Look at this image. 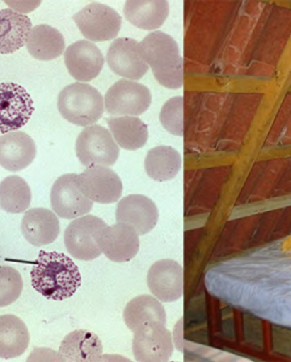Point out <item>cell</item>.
Masks as SVG:
<instances>
[{"label": "cell", "instance_id": "6da1fadb", "mask_svg": "<svg viewBox=\"0 0 291 362\" xmlns=\"http://www.w3.org/2000/svg\"><path fill=\"white\" fill-rule=\"evenodd\" d=\"M31 283L46 299L64 301L78 291L82 277L78 266L67 255L40 251L32 267Z\"/></svg>", "mask_w": 291, "mask_h": 362}, {"label": "cell", "instance_id": "7a4b0ae2", "mask_svg": "<svg viewBox=\"0 0 291 362\" xmlns=\"http://www.w3.org/2000/svg\"><path fill=\"white\" fill-rule=\"evenodd\" d=\"M144 61L156 81L166 89L183 86V59L173 37L161 31L152 32L140 42Z\"/></svg>", "mask_w": 291, "mask_h": 362}, {"label": "cell", "instance_id": "3957f363", "mask_svg": "<svg viewBox=\"0 0 291 362\" xmlns=\"http://www.w3.org/2000/svg\"><path fill=\"white\" fill-rule=\"evenodd\" d=\"M57 108L65 121L76 127H87L97 123L104 115V97L95 86L75 82L59 93Z\"/></svg>", "mask_w": 291, "mask_h": 362}, {"label": "cell", "instance_id": "277c9868", "mask_svg": "<svg viewBox=\"0 0 291 362\" xmlns=\"http://www.w3.org/2000/svg\"><path fill=\"white\" fill-rule=\"evenodd\" d=\"M75 153L81 165L86 167H112L120 156V147L110 129L93 124L84 127L75 142Z\"/></svg>", "mask_w": 291, "mask_h": 362}, {"label": "cell", "instance_id": "5b68a950", "mask_svg": "<svg viewBox=\"0 0 291 362\" xmlns=\"http://www.w3.org/2000/svg\"><path fill=\"white\" fill-rule=\"evenodd\" d=\"M107 224L97 216L84 215L73 219L64 233V245L73 258L91 262L103 255L99 238Z\"/></svg>", "mask_w": 291, "mask_h": 362}, {"label": "cell", "instance_id": "8992f818", "mask_svg": "<svg viewBox=\"0 0 291 362\" xmlns=\"http://www.w3.org/2000/svg\"><path fill=\"white\" fill-rule=\"evenodd\" d=\"M152 100L153 97L147 86L136 81L123 78L107 90L104 97L105 110L112 117H138L147 112Z\"/></svg>", "mask_w": 291, "mask_h": 362}, {"label": "cell", "instance_id": "52a82bcc", "mask_svg": "<svg viewBox=\"0 0 291 362\" xmlns=\"http://www.w3.org/2000/svg\"><path fill=\"white\" fill-rule=\"evenodd\" d=\"M81 33L90 42L110 41L121 30V15L105 4L91 3L73 15Z\"/></svg>", "mask_w": 291, "mask_h": 362}, {"label": "cell", "instance_id": "ba28073f", "mask_svg": "<svg viewBox=\"0 0 291 362\" xmlns=\"http://www.w3.org/2000/svg\"><path fill=\"white\" fill-rule=\"evenodd\" d=\"M172 333L165 324L146 322L133 332L132 352L140 362H165L173 354Z\"/></svg>", "mask_w": 291, "mask_h": 362}, {"label": "cell", "instance_id": "9c48e42d", "mask_svg": "<svg viewBox=\"0 0 291 362\" xmlns=\"http://www.w3.org/2000/svg\"><path fill=\"white\" fill-rule=\"evenodd\" d=\"M35 105L31 95L20 84L0 83V133L20 131L29 123Z\"/></svg>", "mask_w": 291, "mask_h": 362}, {"label": "cell", "instance_id": "30bf717a", "mask_svg": "<svg viewBox=\"0 0 291 362\" xmlns=\"http://www.w3.org/2000/svg\"><path fill=\"white\" fill-rule=\"evenodd\" d=\"M52 209L59 218H79L93 210V202L78 187V174H64L54 182L50 190Z\"/></svg>", "mask_w": 291, "mask_h": 362}, {"label": "cell", "instance_id": "8fae6325", "mask_svg": "<svg viewBox=\"0 0 291 362\" xmlns=\"http://www.w3.org/2000/svg\"><path fill=\"white\" fill-rule=\"evenodd\" d=\"M78 187L89 200L101 204H115L123 193L121 177L110 167H87L78 174Z\"/></svg>", "mask_w": 291, "mask_h": 362}, {"label": "cell", "instance_id": "7c38bea8", "mask_svg": "<svg viewBox=\"0 0 291 362\" xmlns=\"http://www.w3.org/2000/svg\"><path fill=\"white\" fill-rule=\"evenodd\" d=\"M106 62L113 73L125 80H140L149 69L140 42L131 37H118L113 41L107 52Z\"/></svg>", "mask_w": 291, "mask_h": 362}, {"label": "cell", "instance_id": "4fadbf2b", "mask_svg": "<svg viewBox=\"0 0 291 362\" xmlns=\"http://www.w3.org/2000/svg\"><path fill=\"white\" fill-rule=\"evenodd\" d=\"M147 285L152 296L164 303L181 299L185 288V274L179 262L172 259H161L150 267Z\"/></svg>", "mask_w": 291, "mask_h": 362}, {"label": "cell", "instance_id": "5bb4252c", "mask_svg": "<svg viewBox=\"0 0 291 362\" xmlns=\"http://www.w3.org/2000/svg\"><path fill=\"white\" fill-rule=\"evenodd\" d=\"M64 63L74 80L81 83H87L101 74L105 58L95 43L79 40L65 49Z\"/></svg>", "mask_w": 291, "mask_h": 362}, {"label": "cell", "instance_id": "9a60e30c", "mask_svg": "<svg viewBox=\"0 0 291 362\" xmlns=\"http://www.w3.org/2000/svg\"><path fill=\"white\" fill-rule=\"evenodd\" d=\"M116 223H123L144 235L155 228L159 218L155 202L142 194H130L120 199L116 206Z\"/></svg>", "mask_w": 291, "mask_h": 362}, {"label": "cell", "instance_id": "2e32d148", "mask_svg": "<svg viewBox=\"0 0 291 362\" xmlns=\"http://www.w3.org/2000/svg\"><path fill=\"white\" fill-rule=\"evenodd\" d=\"M139 236L135 228L123 223L107 225L99 238L101 252L113 262H130L140 249Z\"/></svg>", "mask_w": 291, "mask_h": 362}, {"label": "cell", "instance_id": "e0dca14e", "mask_svg": "<svg viewBox=\"0 0 291 362\" xmlns=\"http://www.w3.org/2000/svg\"><path fill=\"white\" fill-rule=\"evenodd\" d=\"M37 157V144L28 133L13 131L0 136V166L8 172L25 170Z\"/></svg>", "mask_w": 291, "mask_h": 362}, {"label": "cell", "instance_id": "ac0fdd59", "mask_svg": "<svg viewBox=\"0 0 291 362\" xmlns=\"http://www.w3.org/2000/svg\"><path fill=\"white\" fill-rule=\"evenodd\" d=\"M21 232L30 245L45 247L57 240L61 232L59 218L46 208L28 209L21 221Z\"/></svg>", "mask_w": 291, "mask_h": 362}, {"label": "cell", "instance_id": "d6986e66", "mask_svg": "<svg viewBox=\"0 0 291 362\" xmlns=\"http://www.w3.org/2000/svg\"><path fill=\"white\" fill-rule=\"evenodd\" d=\"M57 354L59 361H101L103 343L97 334L86 329H76L64 337Z\"/></svg>", "mask_w": 291, "mask_h": 362}, {"label": "cell", "instance_id": "ffe728a7", "mask_svg": "<svg viewBox=\"0 0 291 362\" xmlns=\"http://www.w3.org/2000/svg\"><path fill=\"white\" fill-rule=\"evenodd\" d=\"M31 20L13 9H0V55H11L25 46Z\"/></svg>", "mask_w": 291, "mask_h": 362}, {"label": "cell", "instance_id": "44dd1931", "mask_svg": "<svg viewBox=\"0 0 291 362\" xmlns=\"http://www.w3.org/2000/svg\"><path fill=\"white\" fill-rule=\"evenodd\" d=\"M26 49L37 61H54L67 49L63 35L48 24L32 26L25 43Z\"/></svg>", "mask_w": 291, "mask_h": 362}, {"label": "cell", "instance_id": "7402d4cb", "mask_svg": "<svg viewBox=\"0 0 291 362\" xmlns=\"http://www.w3.org/2000/svg\"><path fill=\"white\" fill-rule=\"evenodd\" d=\"M170 14L166 0H127L124 16L139 29L153 31L164 24Z\"/></svg>", "mask_w": 291, "mask_h": 362}, {"label": "cell", "instance_id": "603a6c76", "mask_svg": "<svg viewBox=\"0 0 291 362\" xmlns=\"http://www.w3.org/2000/svg\"><path fill=\"white\" fill-rule=\"evenodd\" d=\"M30 344V332L15 315L0 316V358L14 359L24 354Z\"/></svg>", "mask_w": 291, "mask_h": 362}, {"label": "cell", "instance_id": "cb8c5ba5", "mask_svg": "<svg viewBox=\"0 0 291 362\" xmlns=\"http://www.w3.org/2000/svg\"><path fill=\"white\" fill-rule=\"evenodd\" d=\"M123 320L129 331L136 332L146 322H159L166 325V311L159 300L149 294L133 298L124 308Z\"/></svg>", "mask_w": 291, "mask_h": 362}, {"label": "cell", "instance_id": "d4e9b609", "mask_svg": "<svg viewBox=\"0 0 291 362\" xmlns=\"http://www.w3.org/2000/svg\"><path fill=\"white\" fill-rule=\"evenodd\" d=\"M108 129L118 147L124 150L142 149L148 141V127L135 116L110 117L107 121Z\"/></svg>", "mask_w": 291, "mask_h": 362}, {"label": "cell", "instance_id": "484cf974", "mask_svg": "<svg viewBox=\"0 0 291 362\" xmlns=\"http://www.w3.org/2000/svg\"><path fill=\"white\" fill-rule=\"evenodd\" d=\"M181 167V155L178 150L169 146H159L150 149L144 159V170L156 182L173 180L179 174Z\"/></svg>", "mask_w": 291, "mask_h": 362}, {"label": "cell", "instance_id": "4316f807", "mask_svg": "<svg viewBox=\"0 0 291 362\" xmlns=\"http://www.w3.org/2000/svg\"><path fill=\"white\" fill-rule=\"evenodd\" d=\"M31 200V187L23 177L11 175L0 182V208L6 213H25Z\"/></svg>", "mask_w": 291, "mask_h": 362}, {"label": "cell", "instance_id": "83f0119b", "mask_svg": "<svg viewBox=\"0 0 291 362\" xmlns=\"http://www.w3.org/2000/svg\"><path fill=\"white\" fill-rule=\"evenodd\" d=\"M23 291V279L16 268L0 266V308L18 301Z\"/></svg>", "mask_w": 291, "mask_h": 362}, {"label": "cell", "instance_id": "f1b7e54d", "mask_svg": "<svg viewBox=\"0 0 291 362\" xmlns=\"http://www.w3.org/2000/svg\"><path fill=\"white\" fill-rule=\"evenodd\" d=\"M183 97H173L161 107L159 121L165 131L176 136H183L185 133V117H183Z\"/></svg>", "mask_w": 291, "mask_h": 362}, {"label": "cell", "instance_id": "f546056e", "mask_svg": "<svg viewBox=\"0 0 291 362\" xmlns=\"http://www.w3.org/2000/svg\"><path fill=\"white\" fill-rule=\"evenodd\" d=\"M172 339H173L174 349L185 352L187 348V342L185 339V328H183V318L176 322L174 326L173 332H172Z\"/></svg>", "mask_w": 291, "mask_h": 362}, {"label": "cell", "instance_id": "4dcf8cb0", "mask_svg": "<svg viewBox=\"0 0 291 362\" xmlns=\"http://www.w3.org/2000/svg\"><path fill=\"white\" fill-rule=\"evenodd\" d=\"M5 3L11 7V9H16L15 12L20 13V14L23 15V13H30L32 11H35V8H37L39 5H40V1H33V3H29V1H18V3H9V1H5Z\"/></svg>", "mask_w": 291, "mask_h": 362}]
</instances>
